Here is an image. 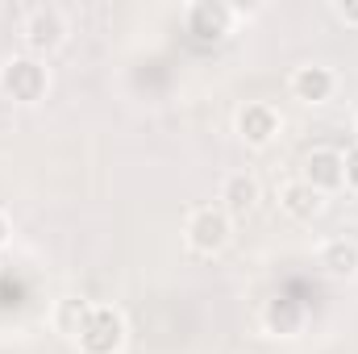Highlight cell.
<instances>
[{"label": "cell", "mask_w": 358, "mask_h": 354, "mask_svg": "<svg viewBox=\"0 0 358 354\" xmlns=\"http://www.w3.org/2000/svg\"><path fill=\"white\" fill-rule=\"evenodd\" d=\"M238 134L250 142V146H267L271 138L279 134V117L271 104H246L238 113Z\"/></svg>", "instance_id": "52a82bcc"}, {"label": "cell", "mask_w": 358, "mask_h": 354, "mask_svg": "<svg viewBox=\"0 0 358 354\" xmlns=\"http://www.w3.org/2000/svg\"><path fill=\"white\" fill-rule=\"evenodd\" d=\"M304 183L317 192H338L346 183V159L338 150H313L304 159Z\"/></svg>", "instance_id": "8992f818"}, {"label": "cell", "mask_w": 358, "mask_h": 354, "mask_svg": "<svg viewBox=\"0 0 358 354\" xmlns=\"http://www.w3.org/2000/svg\"><path fill=\"white\" fill-rule=\"evenodd\" d=\"M187 242L200 255H217L229 242V213L225 208H196L187 217Z\"/></svg>", "instance_id": "277c9868"}, {"label": "cell", "mask_w": 358, "mask_h": 354, "mask_svg": "<svg viewBox=\"0 0 358 354\" xmlns=\"http://www.w3.org/2000/svg\"><path fill=\"white\" fill-rule=\"evenodd\" d=\"M300 321H304V313H300V304H296V300L279 296V300H271V304H267V330H271V334H296V330H300Z\"/></svg>", "instance_id": "7c38bea8"}, {"label": "cell", "mask_w": 358, "mask_h": 354, "mask_svg": "<svg viewBox=\"0 0 358 354\" xmlns=\"http://www.w3.org/2000/svg\"><path fill=\"white\" fill-rule=\"evenodd\" d=\"M334 17H338V21H346V25H358V4L338 0V4H334Z\"/></svg>", "instance_id": "5bb4252c"}, {"label": "cell", "mask_w": 358, "mask_h": 354, "mask_svg": "<svg viewBox=\"0 0 358 354\" xmlns=\"http://www.w3.org/2000/svg\"><path fill=\"white\" fill-rule=\"evenodd\" d=\"M283 213H287V217H296V221H313V217L321 213V192H317V187H308L304 179L287 183V187H283Z\"/></svg>", "instance_id": "8fae6325"}, {"label": "cell", "mask_w": 358, "mask_h": 354, "mask_svg": "<svg viewBox=\"0 0 358 354\" xmlns=\"http://www.w3.org/2000/svg\"><path fill=\"white\" fill-rule=\"evenodd\" d=\"M76 342H80L84 354H117L125 346V325L113 309H92Z\"/></svg>", "instance_id": "7a4b0ae2"}, {"label": "cell", "mask_w": 358, "mask_h": 354, "mask_svg": "<svg viewBox=\"0 0 358 354\" xmlns=\"http://www.w3.org/2000/svg\"><path fill=\"white\" fill-rule=\"evenodd\" d=\"M317 263H321L325 275H334V279H355L358 275V242H350V238H329L321 246Z\"/></svg>", "instance_id": "9c48e42d"}, {"label": "cell", "mask_w": 358, "mask_h": 354, "mask_svg": "<svg viewBox=\"0 0 358 354\" xmlns=\"http://www.w3.org/2000/svg\"><path fill=\"white\" fill-rule=\"evenodd\" d=\"M334 88H338V80L329 67H296V76H292V92L304 104H325Z\"/></svg>", "instance_id": "ba28073f"}, {"label": "cell", "mask_w": 358, "mask_h": 354, "mask_svg": "<svg viewBox=\"0 0 358 354\" xmlns=\"http://www.w3.org/2000/svg\"><path fill=\"white\" fill-rule=\"evenodd\" d=\"M46 84H50V80H46V67H42L38 59H8V63L0 67V92L13 96V100H21V104L42 100Z\"/></svg>", "instance_id": "6da1fadb"}, {"label": "cell", "mask_w": 358, "mask_h": 354, "mask_svg": "<svg viewBox=\"0 0 358 354\" xmlns=\"http://www.w3.org/2000/svg\"><path fill=\"white\" fill-rule=\"evenodd\" d=\"M342 159H346V183L358 187V146H355V150H346Z\"/></svg>", "instance_id": "9a60e30c"}, {"label": "cell", "mask_w": 358, "mask_h": 354, "mask_svg": "<svg viewBox=\"0 0 358 354\" xmlns=\"http://www.w3.org/2000/svg\"><path fill=\"white\" fill-rule=\"evenodd\" d=\"M221 208L229 213V217H246L255 204H259V183L250 176H229L225 179V187H221Z\"/></svg>", "instance_id": "30bf717a"}, {"label": "cell", "mask_w": 358, "mask_h": 354, "mask_svg": "<svg viewBox=\"0 0 358 354\" xmlns=\"http://www.w3.org/2000/svg\"><path fill=\"white\" fill-rule=\"evenodd\" d=\"M88 304H84V300H76V296H67V300H63V304H59V317H55V321H59V330H63V334H67V338H80V330H84V321H88Z\"/></svg>", "instance_id": "4fadbf2b"}, {"label": "cell", "mask_w": 358, "mask_h": 354, "mask_svg": "<svg viewBox=\"0 0 358 354\" xmlns=\"http://www.w3.org/2000/svg\"><path fill=\"white\" fill-rule=\"evenodd\" d=\"M8 242V221H4V213H0V246Z\"/></svg>", "instance_id": "2e32d148"}, {"label": "cell", "mask_w": 358, "mask_h": 354, "mask_svg": "<svg viewBox=\"0 0 358 354\" xmlns=\"http://www.w3.org/2000/svg\"><path fill=\"white\" fill-rule=\"evenodd\" d=\"M234 25V8L229 4H213V0H200L187 8V34L196 42H221Z\"/></svg>", "instance_id": "5b68a950"}, {"label": "cell", "mask_w": 358, "mask_h": 354, "mask_svg": "<svg viewBox=\"0 0 358 354\" xmlns=\"http://www.w3.org/2000/svg\"><path fill=\"white\" fill-rule=\"evenodd\" d=\"M63 38H67V21H63V13H59L55 4H38V8H29V17H25V46H29L34 55H50V50H59Z\"/></svg>", "instance_id": "3957f363"}]
</instances>
